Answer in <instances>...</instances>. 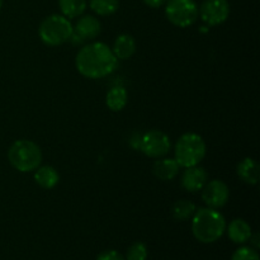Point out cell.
I'll list each match as a JSON object with an SVG mask.
<instances>
[{
	"label": "cell",
	"mask_w": 260,
	"mask_h": 260,
	"mask_svg": "<svg viewBox=\"0 0 260 260\" xmlns=\"http://www.w3.org/2000/svg\"><path fill=\"white\" fill-rule=\"evenodd\" d=\"M229 197H230V190L228 184L222 180L213 179L206 183L205 187L202 188V201L210 208L218 210L223 207L228 203Z\"/></svg>",
	"instance_id": "obj_9"
},
{
	"label": "cell",
	"mask_w": 260,
	"mask_h": 260,
	"mask_svg": "<svg viewBox=\"0 0 260 260\" xmlns=\"http://www.w3.org/2000/svg\"><path fill=\"white\" fill-rule=\"evenodd\" d=\"M226 230L225 217L215 208H197L192 217V233L200 243L212 244Z\"/></svg>",
	"instance_id": "obj_2"
},
{
	"label": "cell",
	"mask_w": 260,
	"mask_h": 260,
	"mask_svg": "<svg viewBox=\"0 0 260 260\" xmlns=\"http://www.w3.org/2000/svg\"><path fill=\"white\" fill-rule=\"evenodd\" d=\"M144 3L147 5V7L156 9V8L162 7V5L167 3V0H144Z\"/></svg>",
	"instance_id": "obj_24"
},
{
	"label": "cell",
	"mask_w": 260,
	"mask_h": 260,
	"mask_svg": "<svg viewBox=\"0 0 260 260\" xmlns=\"http://www.w3.org/2000/svg\"><path fill=\"white\" fill-rule=\"evenodd\" d=\"M174 159L180 168L200 165L206 156V142L198 134L188 132L178 139L174 147Z\"/></svg>",
	"instance_id": "obj_4"
},
{
	"label": "cell",
	"mask_w": 260,
	"mask_h": 260,
	"mask_svg": "<svg viewBox=\"0 0 260 260\" xmlns=\"http://www.w3.org/2000/svg\"><path fill=\"white\" fill-rule=\"evenodd\" d=\"M165 15L175 27L187 28L197 22L200 12L194 0H167Z\"/></svg>",
	"instance_id": "obj_6"
},
{
	"label": "cell",
	"mask_w": 260,
	"mask_h": 260,
	"mask_svg": "<svg viewBox=\"0 0 260 260\" xmlns=\"http://www.w3.org/2000/svg\"><path fill=\"white\" fill-rule=\"evenodd\" d=\"M38 36L45 45L55 47L71 40L73 24L62 14H51L42 20L38 28Z\"/></svg>",
	"instance_id": "obj_5"
},
{
	"label": "cell",
	"mask_w": 260,
	"mask_h": 260,
	"mask_svg": "<svg viewBox=\"0 0 260 260\" xmlns=\"http://www.w3.org/2000/svg\"><path fill=\"white\" fill-rule=\"evenodd\" d=\"M58 8L63 17L71 19V18L80 17L85 13L88 2L86 0H58Z\"/></svg>",
	"instance_id": "obj_18"
},
{
	"label": "cell",
	"mask_w": 260,
	"mask_h": 260,
	"mask_svg": "<svg viewBox=\"0 0 260 260\" xmlns=\"http://www.w3.org/2000/svg\"><path fill=\"white\" fill-rule=\"evenodd\" d=\"M236 173H238L239 178L243 180L244 183L250 185L258 184L259 177H260V167L258 162L251 157H245L241 160L236 168Z\"/></svg>",
	"instance_id": "obj_13"
},
{
	"label": "cell",
	"mask_w": 260,
	"mask_h": 260,
	"mask_svg": "<svg viewBox=\"0 0 260 260\" xmlns=\"http://www.w3.org/2000/svg\"><path fill=\"white\" fill-rule=\"evenodd\" d=\"M147 259V248L144 243L132 244L128 248L126 254V260H146Z\"/></svg>",
	"instance_id": "obj_21"
},
{
	"label": "cell",
	"mask_w": 260,
	"mask_h": 260,
	"mask_svg": "<svg viewBox=\"0 0 260 260\" xmlns=\"http://www.w3.org/2000/svg\"><path fill=\"white\" fill-rule=\"evenodd\" d=\"M170 146H172L170 139L165 132L152 129L141 135L137 150L152 159H160L169 154Z\"/></svg>",
	"instance_id": "obj_7"
},
{
	"label": "cell",
	"mask_w": 260,
	"mask_h": 260,
	"mask_svg": "<svg viewBox=\"0 0 260 260\" xmlns=\"http://www.w3.org/2000/svg\"><path fill=\"white\" fill-rule=\"evenodd\" d=\"M35 180L43 189H52L57 185L60 175H58L57 170L51 165H45V167L40 165L35 170Z\"/></svg>",
	"instance_id": "obj_16"
},
{
	"label": "cell",
	"mask_w": 260,
	"mask_h": 260,
	"mask_svg": "<svg viewBox=\"0 0 260 260\" xmlns=\"http://www.w3.org/2000/svg\"><path fill=\"white\" fill-rule=\"evenodd\" d=\"M96 260H126V259H124L123 255H122L121 253H118V251L107 250L99 254Z\"/></svg>",
	"instance_id": "obj_23"
},
{
	"label": "cell",
	"mask_w": 260,
	"mask_h": 260,
	"mask_svg": "<svg viewBox=\"0 0 260 260\" xmlns=\"http://www.w3.org/2000/svg\"><path fill=\"white\" fill-rule=\"evenodd\" d=\"M228 235L231 241L235 244H244L249 241L253 236L250 225L245 220L241 218H235L228 226Z\"/></svg>",
	"instance_id": "obj_15"
},
{
	"label": "cell",
	"mask_w": 260,
	"mask_h": 260,
	"mask_svg": "<svg viewBox=\"0 0 260 260\" xmlns=\"http://www.w3.org/2000/svg\"><path fill=\"white\" fill-rule=\"evenodd\" d=\"M200 17L208 27H216L228 20L230 15V4L228 0H203L198 7Z\"/></svg>",
	"instance_id": "obj_8"
},
{
	"label": "cell",
	"mask_w": 260,
	"mask_h": 260,
	"mask_svg": "<svg viewBox=\"0 0 260 260\" xmlns=\"http://www.w3.org/2000/svg\"><path fill=\"white\" fill-rule=\"evenodd\" d=\"M196 205L188 200H179L173 205L172 215L177 221H188L194 215Z\"/></svg>",
	"instance_id": "obj_19"
},
{
	"label": "cell",
	"mask_w": 260,
	"mask_h": 260,
	"mask_svg": "<svg viewBox=\"0 0 260 260\" xmlns=\"http://www.w3.org/2000/svg\"><path fill=\"white\" fill-rule=\"evenodd\" d=\"M231 260H260L259 254L255 249L249 248V246H243L239 248L235 253L233 254Z\"/></svg>",
	"instance_id": "obj_22"
},
{
	"label": "cell",
	"mask_w": 260,
	"mask_h": 260,
	"mask_svg": "<svg viewBox=\"0 0 260 260\" xmlns=\"http://www.w3.org/2000/svg\"><path fill=\"white\" fill-rule=\"evenodd\" d=\"M89 7L101 17L114 14L119 8V0H89Z\"/></svg>",
	"instance_id": "obj_20"
},
{
	"label": "cell",
	"mask_w": 260,
	"mask_h": 260,
	"mask_svg": "<svg viewBox=\"0 0 260 260\" xmlns=\"http://www.w3.org/2000/svg\"><path fill=\"white\" fill-rule=\"evenodd\" d=\"M112 52L119 60H128L136 52V41L128 33L119 35L114 41Z\"/></svg>",
	"instance_id": "obj_14"
},
{
	"label": "cell",
	"mask_w": 260,
	"mask_h": 260,
	"mask_svg": "<svg viewBox=\"0 0 260 260\" xmlns=\"http://www.w3.org/2000/svg\"><path fill=\"white\" fill-rule=\"evenodd\" d=\"M208 182V173L205 168L196 165V167L185 168L182 175V187L187 192L196 193L202 190L206 183Z\"/></svg>",
	"instance_id": "obj_11"
},
{
	"label": "cell",
	"mask_w": 260,
	"mask_h": 260,
	"mask_svg": "<svg viewBox=\"0 0 260 260\" xmlns=\"http://www.w3.org/2000/svg\"><path fill=\"white\" fill-rule=\"evenodd\" d=\"M3 4H4V0H0V9H2Z\"/></svg>",
	"instance_id": "obj_25"
},
{
	"label": "cell",
	"mask_w": 260,
	"mask_h": 260,
	"mask_svg": "<svg viewBox=\"0 0 260 260\" xmlns=\"http://www.w3.org/2000/svg\"><path fill=\"white\" fill-rule=\"evenodd\" d=\"M102 30L101 20L94 15H80L75 25H73V36L71 38H79L78 42L94 40L98 37Z\"/></svg>",
	"instance_id": "obj_10"
},
{
	"label": "cell",
	"mask_w": 260,
	"mask_h": 260,
	"mask_svg": "<svg viewBox=\"0 0 260 260\" xmlns=\"http://www.w3.org/2000/svg\"><path fill=\"white\" fill-rule=\"evenodd\" d=\"M128 101V94L123 86H113L109 89L106 96V104L111 111L119 112L126 107Z\"/></svg>",
	"instance_id": "obj_17"
},
{
	"label": "cell",
	"mask_w": 260,
	"mask_h": 260,
	"mask_svg": "<svg viewBox=\"0 0 260 260\" xmlns=\"http://www.w3.org/2000/svg\"><path fill=\"white\" fill-rule=\"evenodd\" d=\"M79 73L88 79H102L111 75L118 68V58L112 48L103 42L88 43L80 48L75 57Z\"/></svg>",
	"instance_id": "obj_1"
},
{
	"label": "cell",
	"mask_w": 260,
	"mask_h": 260,
	"mask_svg": "<svg viewBox=\"0 0 260 260\" xmlns=\"http://www.w3.org/2000/svg\"><path fill=\"white\" fill-rule=\"evenodd\" d=\"M8 160L18 172H35L42 161V151L40 146L30 140H17L8 150Z\"/></svg>",
	"instance_id": "obj_3"
},
{
	"label": "cell",
	"mask_w": 260,
	"mask_h": 260,
	"mask_svg": "<svg viewBox=\"0 0 260 260\" xmlns=\"http://www.w3.org/2000/svg\"><path fill=\"white\" fill-rule=\"evenodd\" d=\"M179 169L180 167L175 159L160 157L159 160L154 162L152 173H154L157 179L162 180V182H169V180H173L179 174Z\"/></svg>",
	"instance_id": "obj_12"
}]
</instances>
